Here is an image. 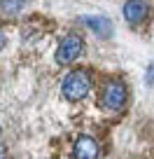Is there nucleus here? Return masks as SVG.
<instances>
[{"mask_svg":"<svg viewBox=\"0 0 154 159\" xmlns=\"http://www.w3.org/2000/svg\"><path fill=\"white\" fill-rule=\"evenodd\" d=\"M84 24L89 26L91 30H96L100 38H108V35L112 33V24H110V19H103V16H86Z\"/></svg>","mask_w":154,"mask_h":159,"instance_id":"nucleus-6","label":"nucleus"},{"mask_svg":"<svg viewBox=\"0 0 154 159\" xmlns=\"http://www.w3.org/2000/svg\"><path fill=\"white\" fill-rule=\"evenodd\" d=\"M82 52H84V40H82L80 35H68V38L61 40L59 49H56V61H59L61 66H68V63H73Z\"/></svg>","mask_w":154,"mask_h":159,"instance_id":"nucleus-3","label":"nucleus"},{"mask_svg":"<svg viewBox=\"0 0 154 159\" xmlns=\"http://www.w3.org/2000/svg\"><path fill=\"white\" fill-rule=\"evenodd\" d=\"M2 45H5V35L0 33V47H2Z\"/></svg>","mask_w":154,"mask_h":159,"instance_id":"nucleus-9","label":"nucleus"},{"mask_svg":"<svg viewBox=\"0 0 154 159\" xmlns=\"http://www.w3.org/2000/svg\"><path fill=\"white\" fill-rule=\"evenodd\" d=\"M89 89H91V80L84 70H75V73H70L63 80V96L68 101H73V103L82 101L89 94Z\"/></svg>","mask_w":154,"mask_h":159,"instance_id":"nucleus-1","label":"nucleus"},{"mask_svg":"<svg viewBox=\"0 0 154 159\" xmlns=\"http://www.w3.org/2000/svg\"><path fill=\"white\" fill-rule=\"evenodd\" d=\"M24 5H26L24 0H2V2H0L2 12H5V14H12V16H14V14H19Z\"/></svg>","mask_w":154,"mask_h":159,"instance_id":"nucleus-7","label":"nucleus"},{"mask_svg":"<svg viewBox=\"0 0 154 159\" xmlns=\"http://www.w3.org/2000/svg\"><path fill=\"white\" fill-rule=\"evenodd\" d=\"M147 16V2L145 0H126L124 5V19L129 24H140Z\"/></svg>","mask_w":154,"mask_h":159,"instance_id":"nucleus-5","label":"nucleus"},{"mask_svg":"<svg viewBox=\"0 0 154 159\" xmlns=\"http://www.w3.org/2000/svg\"><path fill=\"white\" fill-rule=\"evenodd\" d=\"M126 98H129V94L121 82H108L100 94V105L105 110H121L126 105Z\"/></svg>","mask_w":154,"mask_h":159,"instance_id":"nucleus-2","label":"nucleus"},{"mask_svg":"<svg viewBox=\"0 0 154 159\" xmlns=\"http://www.w3.org/2000/svg\"><path fill=\"white\" fill-rule=\"evenodd\" d=\"M75 159H98L100 157V145L91 136H80L75 140Z\"/></svg>","mask_w":154,"mask_h":159,"instance_id":"nucleus-4","label":"nucleus"},{"mask_svg":"<svg viewBox=\"0 0 154 159\" xmlns=\"http://www.w3.org/2000/svg\"><path fill=\"white\" fill-rule=\"evenodd\" d=\"M147 82H149V84L154 82V68H149V73H147Z\"/></svg>","mask_w":154,"mask_h":159,"instance_id":"nucleus-8","label":"nucleus"}]
</instances>
